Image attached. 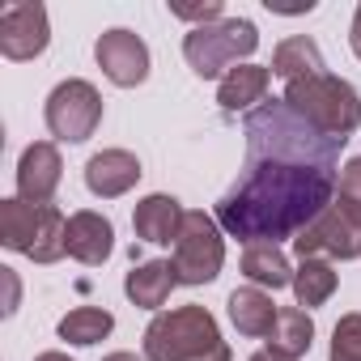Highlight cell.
Segmentation results:
<instances>
[{"label": "cell", "instance_id": "4316f807", "mask_svg": "<svg viewBox=\"0 0 361 361\" xmlns=\"http://www.w3.org/2000/svg\"><path fill=\"white\" fill-rule=\"evenodd\" d=\"M251 361H289V357H281V353H272V348H264V353H255Z\"/></svg>", "mask_w": 361, "mask_h": 361}, {"label": "cell", "instance_id": "30bf717a", "mask_svg": "<svg viewBox=\"0 0 361 361\" xmlns=\"http://www.w3.org/2000/svg\"><path fill=\"white\" fill-rule=\"evenodd\" d=\"M94 56H98V68L115 81V85H140L149 77V47L132 35V30H106L98 43H94Z\"/></svg>", "mask_w": 361, "mask_h": 361}, {"label": "cell", "instance_id": "ffe728a7", "mask_svg": "<svg viewBox=\"0 0 361 361\" xmlns=\"http://www.w3.org/2000/svg\"><path fill=\"white\" fill-rule=\"evenodd\" d=\"M243 272H247V281H251L255 289H259V285H268V289L293 285V268H289L285 251L272 247V243H255V247H247V251H243Z\"/></svg>", "mask_w": 361, "mask_h": 361}, {"label": "cell", "instance_id": "8fae6325", "mask_svg": "<svg viewBox=\"0 0 361 361\" xmlns=\"http://www.w3.org/2000/svg\"><path fill=\"white\" fill-rule=\"evenodd\" d=\"M64 178V161H60V149L47 145V140H35L22 161H18V192L26 204H51L56 188Z\"/></svg>", "mask_w": 361, "mask_h": 361}, {"label": "cell", "instance_id": "7c38bea8", "mask_svg": "<svg viewBox=\"0 0 361 361\" xmlns=\"http://www.w3.org/2000/svg\"><path fill=\"white\" fill-rule=\"evenodd\" d=\"M136 178H140V161L128 149H102L85 161V188L102 200H115V196L132 192Z\"/></svg>", "mask_w": 361, "mask_h": 361}, {"label": "cell", "instance_id": "5b68a950", "mask_svg": "<svg viewBox=\"0 0 361 361\" xmlns=\"http://www.w3.org/2000/svg\"><path fill=\"white\" fill-rule=\"evenodd\" d=\"M255 47H259V30L247 18H230V22H217V26H196L183 39V56H188L192 73L204 77V81L221 77L230 64H238Z\"/></svg>", "mask_w": 361, "mask_h": 361}, {"label": "cell", "instance_id": "603a6c76", "mask_svg": "<svg viewBox=\"0 0 361 361\" xmlns=\"http://www.w3.org/2000/svg\"><path fill=\"white\" fill-rule=\"evenodd\" d=\"M331 361H361V314H344L331 331Z\"/></svg>", "mask_w": 361, "mask_h": 361}, {"label": "cell", "instance_id": "7402d4cb", "mask_svg": "<svg viewBox=\"0 0 361 361\" xmlns=\"http://www.w3.org/2000/svg\"><path fill=\"white\" fill-rule=\"evenodd\" d=\"M111 327H115L111 310L81 306V310H68V314L60 319V340H68V344H98V340L111 336Z\"/></svg>", "mask_w": 361, "mask_h": 361}, {"label": "cell", "instance_id": "5bb4252c", "mask_svg": "<svg viewBox=\"0 0 361 361\" xmlns=\"http://www.w3.org/2000/svg\"><path fill=\"white\" fill-rule=\"evenodd\" d=\"M183 204H178L174 196H145L132 213V230L140 243H178V234H183Z\"/></svg>", "mask_w": 361, "mask_h": 361}, {"label": "cell", "instance_id": "9c48e42d", "mask_svg": "<svg viewBox=\"0 0 361 361\" xmlns=\"http://www.w3.org/2000/svg\"><path fill=\"white\" fill-rule=\"evenodd\" d=\"M51 43V30H47V9L43 5H9L0 13V56L5 60H35L43 56Z\"/></svg>", "mask_w": 361, "mask_h": 361}, {"label": "cell", "instance_id": "9a60e30c", "mask_svg": "<svg viewBox=\"0 0 361 361\" xmlns=\"http://www.w3.org/2000/svg\"><path fill=\"white\" fill-rule=\"evenodd\" d=\"M174 285H178L174 259H149V264L132 268V272H128V281H123L128 298H132L136 306H145V310L166 306V298H170V289H174Z\"/></svg>", "mask_w": 361, "mask_h": 361}, {"label": "cell", "instance_id": "44dd1931", "mask_svg": "<svg viewBox=\"0 0 361 361\" xmlns=\"http://www.w3.org/2000/svg\"><path fill=\"white\" fill-rule=\"evenodd\" d=\"M331 293H336V268L327 259H302V268L293 272L298 306H323Z\"/></svg>", "mask_w": 361, "mask_h": 361}, {"label": "cell", "instance_id": "e0dca14e", "mask_svg": "<svg viewBox=\"0 0 361 361\" xmlns=\"http://www.w3.org/2000/svg\"><path fill=\"white\" fill-rule=\"evenodd\" d=\"M268 81H272V73L268 68H259V64H238V68H230L226 77H221V90H217V102L226 106V111H255V102L268 94Z\"/></svg>", "mask_w": 361, "mask_h": 361}, {"label": "cell", "instance_id": "52a82bcc", "mask_svg": "<svg viewBox=\"0 0 361 361\" xmlns=\"http://www.w3.org/2000/svg\"><path fill=\"white\" fill-rule=\"evenodd\" d=\"M98 123H102V98H98V90L90 81L73 77V81H60L51 90V98H47V128H51V136L81 145V140H90L98 132Z\"/></svg>", "mask_w": 361, "mask_h": 361}, {"label": "cell", "instance_id": "cb8c5ba5", "mask_svg": "<svg viewBox=\"0 0 361 361\" xmlns=\"http://www.w3.org/2000/svg\"><path fill=\"white\" fill-rule=\"evenodd\" d=\"M340 209H348L353 217H361V157H353L344 170H340Z\"/></svg>", "mask_w": 361, "mask_h": 361}, {"label": "cell", "instance_id": "8992f818", "mask_svg": "<svg viewBox=\"0 0 361 361\" xmlns=\"http://www.w3.org/2000/svg\"><path fill=\"white\" fill-rule=\"evenodd\" d=\"M226 264V243H221V226L209 213H188L183 217V234L174 243V272L178 285H209L217 281Z\"/></svg>", "mask_w": 361, "mask_h": 361}, {"label": "cell", "instance_id": "f1b7e54d", "mask_svg": "<svg viewBox=\"0 0 361 361\" xmlns=\"http://www.w3.org/2000/svg\"><path fill=\"white\" fill-rule=\"evenodd\" d=\"M35 361H68V357H64V353H39Z\"/></svg>", "mask_w": 361, "mask_h": 361}, {"label": "cell", "instance_id": "ba28073f", "mask_svg": "<svg viewBox=\"0 0 361 361\" xmlns=\"http://www.w3.org/2000/svg\"><path fill=\"white\" fill-rule=\"evenodd\" d=\"M293 251H298V259H319V255L357 259V255H361V217H353L348 209L331 204L323 217H314V221L293 238Z\"/></svg>", "mask_w": 361, "mask_h": 361}, {"label": "cell", "instance_id": "83f0119b", "mask_svg": "<svg viewBox=\"0 0 361 361\" xmlns=\"http://www.w3.org/2000/svg\"><path fill=\"white\" fill-rule=\"evenodd\" d=\"M102 361H140L136 353H111V357H102Z\"/></svg>", "mask_w": 361, "mask_h": 361}, {"label": "cell", "instance_id": "d4e9b609", "mask_svg": "<svg viewBox=\"0 0 361 361\" xmlns=\"http://www.w3.org/2000/svg\"><path fill=\"white\" fill-rule=\"evenodd\" d=\"M170 13H174V18H188V22H204V26L213 22V26H217V18H221V0H209V5H200V9H188V5H174Z\"/></svg>", "mask_w": 361, "mask_h": 361}, {"label": "cell", "instance_id": "2e32d148", "mask_svg": "<svg viewBox=\"0 0 361 361\" xmlns=\"http://www.w3.org/2000/svg\"><path fill=\"white\" fill-rule=\"evenodd\" d=\"M276 306H272V298L264 293V289H234L230 293V319H234V327L243 331V336H251V340H259V336H272V327H276Z\"/></svg>", "mask_w": 361, "mask_h": 361}, {"label": "cell", "instance_id": "484cf974", "mask_svg": "<svg viewBox=\"0 0 361 361\" xmlns=\"http://www.w3.org/2000/svg\"><path fill=\"white\" fill-rule=\"evenodd\" d=\"M353 51H357V60H361V5H357V18H353Z\"/></svg>", "mask_w": 361, "mask_h": 361}, {"label": "cell", "instance_id": "ac0fdd59", "mask_svg": "<svg viewBox=\"0 0 361 361\" xmlns=\"http://www.w3.org/2000/svg\"><path fill=\"white\" fill-rule=\"evenodd\" d=\"M272 73L285 77L289 85H293V81H306V77H319V73H323V56H319L314 39H306V35L285 39V43L272 51Z\"/></svg>", "mask_w": 361, "mask_h": 361}, {"label": "cell", "instance_id": "6da1fadb", "mask_svg": "<svg viewBox=\"0 0 361 361\" xmlns=\"http://www.w3.org/2000/svg\"><path fill=\"white\" fill-rule=\"evenodd\" d=\"M247 161L217 204V226L247 247L298 238L336 200L344 140L306 123L285 98L259 102L243 119Z\"/></svg>", "mask_w": 361, "mask_h": 361}, {"label": "cell", "instance_id": "277c9868", "mask_svg": "<svg viewBox=\"0 0 361 361\" xmlns=\"http://www.w3.org/2000/svg\"><path fill=\"white\" fill-rule=\"evenodd\" d=\"M285 102L306 119L314 123L319 132L336 136V140H348V132L361 123V98L348 81L331 77V73H319V77H306V81H293L285 90Z\"/></svg>", "mask_w": 361, "mask_h": 361}, {"label": "cell", "instance_id": "7a4b0ae2", "mask_svg": "<svg viewBox=\"0 0 361 361\" xmlns=\"http://www.w3.org/2000/svg\"><path fill=\"white\" fill-rule=\"evenodd\" d=\"M149 361H230V344L217 331V319L204 306H178L149 323L145 331Z\"/></svg>", "mask_w": 361, "mask_h": 361}, {"label": "cell", "instance_id": "4fadbf2b", "mask_svg": "<svg viewBox=\"0 0 361 361\" xmlns=\"http://www.w3.org/2000/svg\"><path fill=\"white\" fill-rule=\"evenodd\" d=\"M68 255L77 259V264H90V268H98V264H106V255H111V247H115V230H111V221L102 217V213H90V209H81V213H73L68 217Z\"/></svg>", "mask_w": 361, "mask_h": 361}, {"label": "cell", "instance_id": "3957f363", "mask_svg": "<svg viewBox=\"0 0 361 361\" xmlns=\"http://www.w3.org/2000/svg\"><path fill=\"white\" fill-rule=\"evenodd\" d=\"M68 221L56 204H26V200H0V243L9 251L30 255L35 264H56L68 255Z\"/></svg>", "mask_w": 361, "mask_h": 361}, {"label": "cell", "instance_id": "d6986e66", "mask_svg": "<svg viewBox=\"0 0 361 361\" xmlns=\"http://www.w3.org/2000/svg\"><path fill=\"white\" fill-rule=\"evenodd\" d=\"M310 340H314L310 314H306L302 306H285V310L276 314V327H272V336H268V348L281 353V357H289V361H298V357L310 353Z\"/></svg>", "mask_w": 361, "mask_h": 361}]
</instances>
